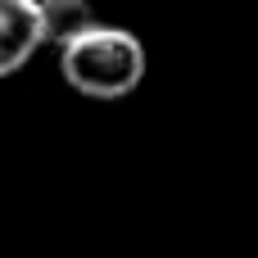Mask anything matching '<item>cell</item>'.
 Segmentation results:
<instances>
[{
    "label": "cell",
    "mask_w": 258,
    "mask_h": 258,
    "mask_svg": "<svg viewBox=\"0 0 258 258\" xmlns=\"http://www.w3.org/2000/svg\"><path fill=\"white\" fill-rule=\"evenodd\" d=\"M59 73L77 95L91 100H122L145 77V45L136 32L113 23H91L73 41L59 45Z\"/></svg>",
    "instance_id": "obj_1"
},
{
    "label": "cell",
    "mask_w": 258,
    "mask_h": 258,
    "mask_svg": "<svg viewBox=\"0 0 258 258\" xmlns=\"http://www.w3.org/2000/svg\"><path fill=\"white\" fill-rule=\"evenodd\" d=\"M41 5H45V32H50V45L54 50L95 23V14H91L86 0H41Z\"/></svg>",
    "instance_id": "obj_3"
},
{
    "label": "cell",
    "mask_w": 258,
    "mask_h": 258,
    "mask_svg": "<svg viewBox=\"0 0 258 258\" xmlns=\"http://www.w3.org/2000/svg\"><path fill=\"white\" fill-rule=\"evenodd\" d=\"M41 45H50L45 5L41 0H0V77L18 73Z\"/></svg>",
    "instance_id": "obj_2"
}]
</instances>
